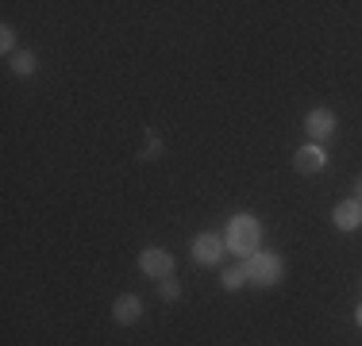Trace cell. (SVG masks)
Wrapping results in <instances>:
<instances>
[{"mask_svg": "<svg viewBox=\"0 0 362 346\" xmlns=\"http://www.w3.org/2000/svg\"><path fill=\"white\" fill-rule=\"evenodd\" d=\"M335 124H339V119H335V112L332 108H313L305 116V131L313 135V143L320 146V143H327V138L335 135Z\"/></svg>", "mask_w": 362, "mask_h": 346, "instance_id": "obj_5", "label": "cell"}, {"mask_svg": "<svg viewBox=\"0 0 362 346\" xmlns=\"http://www.w3.org/2000/svg\"><path fill=\"white\" fill-rule=\"evenodd\" d=\"M332 223L339 231H358L362 227V204L351 196V201H339L335 204V212H332Z\"/></svg>", "mask_w": 362, "mask_h": 346, "instance_id": "obj_7", "label": "cell"}, {"mask_svg": "<svg viewBox=\"0 0 362 346\" xmlns=\"http://www.w3.org/2000/svg\"><path fill=\"white\" fill-rule=\"evenodd\" d=\"M162 150V143H158V138H154V135H146V154H143V158H154V154H158Z\"/></svg>", "mask_w": 362, "mask_h": 346, "instance_id": "obj_13", "label": "cell"}, {"mask_svg": "<svg viewBox=\"0 0 362 346\" xmlns=\"http://www.w3.org/2000/svg\"><path fill=\"white\" fill-rule=\"evenodd\" d=\"M223 242H228L231 254H239V258L247 262V258L258 250V242H262V223H258L255 215H247V212L231 215V220H228V231H223Z\"/></svg>", "mask_w": 362, "mask_h": 346, "instance_id": "obj_1", "label": "cell"}, {"mask_svg": "<svg viewBox=\"0 0 362 346\" xmlns=\"http://www.w3.org/2000/svg\"><path fill=\"white\" fill-rule=\"evenodd\" d=\"M355 323H358V327H362V304H358V308H355Z\"/></svg>", "mask_w": 362, "mask_h": 346, "instance_id": "obj_15", "label": "cell"}, {"mask_svg": "<svg viewBox=\"0 0 362 346\" xmlns=\"http://www.w3.org/2000/svg\"><path fill=\"white\" fill-rule=\"evenodd\" d=\"M139 270L146 273V277H170L174 273V254L170 250H162V246H146L143 254H139Z\"/></svg>", "mask_w": 362, "mask_h": 346, "instance_id": "obj_4", "label": "cell"}, {"mask_svg": "<svg viewBox=\"0 0 362 346\" xmlns=\"http://www.w3.org/2000/svg\"><path fill=\"white\" fill-rule=\"evenodd\" d=\"M243 270H247V281L262 285V289H274V285H281V277H286V258L274 254V250H255L243 262Z\"/></svg>", "mask_w": 362, "mask_h": 346, "instance_id": "obj_2", "label": "cell"}, {"mask_svg": "<svg viewBox=\"0 0 362 346\" xmlns=\"http://www.w3.org/2000/svg\"><path fill=\"white\" fill-rule=\"evenodd\" d=\"M0 50H4V54H16V31L8 28V23L0 28Z\"/></svg>", "mask_w": 362, "mask_h": 346, "instance_id": "obj_12", "label": "cell"}, {"mask_svg": "<svg viewBox=\"0 0 362 346\" xmlns=\"http://www.w3.org/2000/svg\"><path fill=\"white\" fill-rule=\"evenodd\" d=\"M324 162H327L324 146L308 143V146H300V150H297V158H293V169H297V173H320Z\"/></svg>", "mask_w": 362, "mask_h": 346, "instance_id": "obj_8", "label": "cell"}, {"mask_svg": "<svg viewBox=\"0 0 362 346\" xmlns=\"http://www.w3.org/2000/svg\"><path fill=\"white\" fill-rule=\"evenodd\" d=\"M112 316H116V323H119V327L139 323V316H143V300L135 297V292H124V297H116V304H112Z\"/></svg>", "mask_w": 362, "mask_h": 346, "instance_id": "obj_6", "label": "cell"}, {"mask_svg": "<svg viewBox=\"0 0 362 346\" xmlns=\"http://www.w3.org/2000/svg\"><path fill=\"white\" fill-rule=\"evenodd\" d=\"M355 193H358V196H355V201H358V204H362V177H358V181H355Z\"/></svg>", "mask_w": 362, "mask_h": 346, "instance_id": "obj_14", "label": "cell"}, {"mask_svg": "<svg viewBox=\"0 0 362 346\" xmlns=\"http://www.w3.org/2000/svg\"><path fill=\"white\" fill-rule=\"evenodd\" d=\"M223 250H228V242H223V235L201 231V235L193 239V262H197V266H220Z\"/></svg>", "mask_w": 362, "mask_h": 346, "instance_id": "obj_3", "label": "cell"}, {"mask_svg": "<svg viewBox=\"0 0 362 346\" xmlns=\"http://www.w3.org/2000/svg\"><path fill=\"white\" fill-rule=\"evenodd\" d=\"M220 281H223V289H228V292H235V289H243V285H247V270H243V266H228Z\"/></svg>", "mask_w": 362, "mask_h": 346, "instance_id": "obj_10", "label": "cell"}, {"mask_svg": "<svg viewBox=\"0 0 362 346\" xmlns=\"http://www.w3.org/2000/svg\"><path fill=\"white\" fill-rule=\"evenodd\" d=\"M12 73L31 77V73H35V54H31V50H16V54H12Z\"/></svg>", "mask_w": 362, "mask_h": 346, "instance_id": "obj_9", "label": "cell"}, {"mask_svg": "<svg viewBox=\"0 0 362 346\" xmlns=\"http://www.w3.org/2000/svg\"><path fill=\"white\" fill-rule=\"evenodd\" d=\"M158 297L162 300H177L181 297V285L174 281V277H162V281H158Z\"/></svg>", "mask_w": 362, "mask_h": 346, "instance_id": "obj_11", "label": "cell"}]
</instances>
